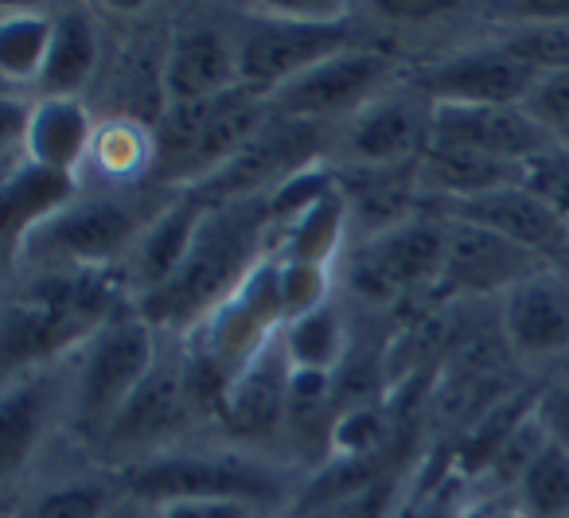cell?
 Returning <instances> with one entry per match:
<instances>
[{
    "label": "cell",
    "mask_w": 569,
    "mask_h": 518,
    "mask_svg": "<svg viewBox=\"0 0 569 518\" xmlns=\"http://www.w3.org/2000/svg\"><path fill=\"white\" fill-rule=\"evenodd\" d=\"M98 67V28L82 9H67L56 17V40L43 67V98H74L90 82Z\"/></svg>",
    "instance_id": "obj_24"
},
{
    "label": "cell",
    "mask_w": 569,
    "mask_h": 518,
    "mask_svg": "<svg viewBox=\"0 0 569 518\" xmlns=\"http://www.w3.org/2000/svg\"><path fill=\"white\" fill-rule=\"evenodd\" d=\"M289 375L293 362L284 355L281 336L258 351L234 378L219 401V421L238 440H269L284 429V409H289Z\"/></svg>",
    "instance_id": "obj_15"
},
{
    "label": "cell",
    "mask_w": 569,
    "mask_h": 518,
    "mask_svg": "<svg viewBox=\"0 0 569 518\" xmlns=\"http://www.w3.org/2000/svg\"><path fill=\"white\" fill-rule=\"evenodd\" d=\"M157 328L141 316V308H118L94 336L87 339L79 386H74V425L90 440H102L113 417L121 414L133 390L157 362Z\"/></svg>",
    "instance_id": "obj_3"
},
{
    "label": "cell",
    "mask_w": 569,
    "mask_h": 518,
    "mask_svg": "<svg viewBox=\"0 0 569 518\" xmlns=\"http://www.w3.org/2000/svg\"><path fill=\"white\" fill-rule=\"evenodd\" d=\"M168 40H157L152 32H133L121 48L118 74H113V102H118L121 121H137L144 129H157V121L168 110L164 90V63H168Z\"/></svg>",
    "instance_id": "obj_20"
},
{
    "label": "cell",
    "mask_w": 569,
    "mask_h": 518,
    "mask_svg": "<svg viewBox=\"0 0 569 518\" xmlns=\"http://www.w3.org/2000/svg\"><path fill=\"white\" fill-rule=\"evenodd\" d=\"M284 355L297 370H320L332 375L343 359H348V336H343V320L332 305L317 308L309 316H297L281 328Z\"/></svg>",
    "instance_id": "obj_28"
},
{
    "label": "cell",
    "mask_w": 569,
    "mask_h": 518,
    "mask_svg": "<svg viewBox=\"0 0 569 518\" xmlns=\"http://www.w3.org/2000/svg\"><path fill=\"white\" fill-rule=\"evenodd\" d=\"M519 502L527 518H569V452L561 445H546L538 460L519 479Z\"/></svg>",
    "instance_id": "obj_30"
},
{
    "label": "cell",
    "mask_w": 569,
    "mask_h": 518,
    "mask_svg": "<svg viewBox=\"0 0 569 518\" xmlns=\"http://www.w3.org/2000/svg\"><path fill=\"white\" fill-rule=\"evenodd\" d=\"M277 292H281L284 323L309 316L328 305V266H305V261L277 258Z\"/></svg>",
    "instance_id": "obj_34"
},
{
    "label": "cell",
    "mask_w": 569,
    "mask_h": 518,
    "mask_svg": "<svg viewBox=\"0 0 569 518\" xmlns=\"http://www.w3.org/2000/svg\"><path fill=\"white\" fill-rule=\"evenodd\" d=\"M94 133V121L79 98H40L32 110V126H28L24 160L74 176V168L90 157Z\"/></svg>",
    "instance_id": "obj_23"
},
{
    "label": "cell",
    "mask_w": 569,
    "mask_h": 518,
    "mask_svg": "<svg viewBox=\"0 0 569 518\" xmlns=\"http://www.w3.org/2000/svg\"><path fill=\"white\" fill-rule=\"evenodd\" d=\"M320 126L317 121H289V118H269V126L222 168L214 180L191 188L207 207H227L246 203V199H266V188H281L289 176L312 168V152H317Z\"/></svg>",
    "instance_id": "obj_6"
},
{
    "label": "cell",
    "mask_w": 569,
    "mask_h": 518,
    "mask_svg": "<svg viewBox=\"0 0 569 518\" xmlns=\"http://www.w3.org/2000/svg\"><path fill=\"white\" fill-rule=\"evenodd\" d=\"M348 48H356L351 43V17L340 4L305 12H293L284 4V9H277V17H250L238 32L242 87L269 98L284 82L301 79L305 71Z\"/></svg>",
    "instance_id": "obj_2"
},
{
    "label": "cell",
    "mask_w": 569,
    "mask_h": 518,
    "mask_svg": "<svg viewBox=\"0 0 569 518\" xmlns=\"http://www.w3.org/2000/svg\"><path fill=\"white\" fill-rule=\"evenodd\" d=\"M433 137V102L421 106L413 94H379L351 118L343 152L351 168L418 165Z\"/></svg>",
    "instance_id": "obj_12"
},
{
    "label": "cell",
    "mask_w": 569,
    "mask_h": 518,
    "mask_svg": "<svg viewBox=\"0 0 569 518\" xmlns=\"http://www.w3.org/2000/svg\"><path fill=\"white\" fill-rule=\"evenodd\" d=\"M390 63L382 51L371 48H348L340 56L325 59L301 79L284 82L281 90L269 94L273 118L289 121H325L332 113H359L367 102L379 98V87L387 79Z\"/></svg>",
    "instance_id": "obj_8"
},
{
    "label": "cell",
    "mask_w": 569,
    "mask_h": 518,
    "mask_svg": "<svg viewBox=\"0 0 569 518\" xmlns=\"http://www.w3.org/2000/svg\"><path fill=\"white\" fill-rule=\"evenodd\" d=\"M277 491H281V484L261 464L219 452L149 456L133 471V495L160 502V507L176 499H230L246 502V507H261V502H273Z\"/></svg>",
    "instance_id": "obj_5"
},
{
    "label": "cell",
    "mask_w": 569,
    "mask_h": 518,
    "mask_svg": "<svg viewBox=\"0 0 569 518\" xmlns=\"http://www.w3.org/2000/svg\"><path fill=\"white\" fill-rule=\"evenodd\" d=\"M546 445H550V429H546V421L538 417V406H535L503 440H499V448L491 452L483 471H488L491 479H503V487H519V479L527 476V468L538 460V452H542Z\"/></svg>",
    "instance_id": "obj_33"
},
{
    "label": "cell",
    "mask_w": 569,
    "mask_h": 518,
    "mask_svg": "<svg viewBox=\"0 0 569 518\" xmlns=\"http://www.w3.org/2000/svg\"><path fill=\"white\" fill-rule=\"evenodd\" d=\"M418 180L429 183L445 203H460V199H476L507 188V183H519L522 168L488 157V152L465 149V145L429 141L418 160Z\"/></svg>",
    "instance_id": "obj_21"
},
{
    "label": "cell",
    "mask_w": 569,
    "mask_h": 518,
    "mask_svg": "<svg viewBox=\"0 0 569 518\" xmlns=\"http://www.w3.org/2000/svg\"><path fill=\"white\" fill-rule=\"evenodd\" d=\"M429 141L465 145V149L488 152L507 165H527L542 157L550 145V129L530 118L527 106H452L433 102V137Z\"/></svg>",
    "instance_id": "obj_13"
},
{
    "label": "cell",
    "mask_w": 569,
    "mask_h": 518,
    "mask_svg": "<svg viewBox=\"0 0 569 518\" xmlns=\"http://www.w3.org/2000/svg\"><path fill=\"white\" fill-rule=\"evenodd\" d=\"M538 253L507 242L472 222H460L445 215V261L437 289L445 300L449 297H503L519 281H527L535 269Z\"/></svg>",
    "instance_id": "obj_9"
},
{
    "label": "cell",
    "mask_w": 569,
    "mask_h": 518,
    "mask_svg": "<svg viewBox=\"0 0 569 518\" xmlns=\"http://www.w3.org/2000/svg\"><path fill=\"white\" fill-rule=\"evenodd\" d=\"M527 113L538 118L546 129L569 126V71L566 74H542L535 94L527 98Z\"/></svg>",
    "instance_id": "obj_37"
},
{
    "label": "cell",
    "mask_w": 569,
    "mask_h": 518,
    "mask_svg": "<svg viewBox=\"0 0 569 518\" xmlns=\"http://www.w3.org/2000/svg\"><path fill=\"white\" fill-rule=\"evenodd\" d=\"M445 215L491 230V235L507 238V242L522 246V250H530V253H550L569 242L566 215H561L558 207L546 203L538 191H530L522 180L488 191V196L449 203Z\"/></svg>",
    "instance_id": "obj_16"
},
{
    "label": "cell",
    "mask_w": 569,
    "mask_h": 518,
    "mask_svg": "<svg viewBox=\"0 0 569 518\" xmlns=\"http://www.w3.org/2000/svg\"><path fill=\"white\" fill-rule=\"evenodd\" d=\"M445 261V219H406L382 235L359 238L348 253V285L367 305H395L437 289Z\"/></svg>",
    "instance_id": "obj_4"
},
{
    "label": "cell",
    "mask_w": 569,
    "mask_h": 518,
    "mask_svg": "<svg viewBox=\"0 0 569 518\" xmlns=\"http://www.w3.org/2000/svg\"><path fill=\"white\" fill-rule=\"evenodd\" d=\"M12 518H32V515H12Z\"/></svg>",
    "instance_id": "obj_42"
},
{
    "label": "cell",
    "mask_w": 569,
    "mask_h": 518,
    "mask_svg": "<svg viewBox=\"0 0 569 518\" xmlns=\"http://www.w3.org/2000/svg\"><path fill=\"white\" fill-rule=\"evenodd\" d=\"M340 196L348 203V219L359 238L382 235L398 222L413 219L410 199L418 188V165L398 168H348V176H336Z\"/></svg>",
    "instance_id": "obj_18"
},
{
    "label": "cell",
    "mask_w": 569,
    "mask_h": 518,
    "mask_svg": "<svg viewBox=\"0 0 569 518\" xmlns=\"http://www.w3.org/2000/svg\"><path fill=\"white\" fill-rule=\"evenodd\" d=\"M242 87L238 71V36L214 24H191L168 40L164 90L172 102H203Z\"/></svg>",
    "instance_id": "obj_17"
},
{
    "label": "cell",
    "mask_w": 569,
    "mask_h": 518,
    "mask_svg": "<svg viewBox=\"0 0 569 518\" xmlns=\"http://www.w3.org/2000/svg\"><path fill=\"white\" fill-rule=\"evenodd\" d=\"M51 40H56V17L43 12H9L0 24V71L12 87L20 82H36L40 87L43 67L51 56Z\"/></svg>",
    "instance_id": "obj_27"
},
{
    "label": "cell",
    "mask_w": 569,
    "mask_h": 518,
    "mask_svg": "<svg viewBox=\"0 0 569 518\" xmlns=\"http://www.w3.org/2000/svg\"><path fill=\"white\" fill-rule=\"evenodd\" d=\"M48 406L51 394L43 378H36L32 370L9 378V390L0 401V471H4V479L17 476L20 464L36 448L43 425H48Z\"/></svg>",
    "instance_id": "obj_25"
},
{
    "label": "cell",
    "mask_w": 569,
    "mask_h": 518,
    "mask_svg": "<svg viewBox=\"0 0 569 518\" xmlns=\"http://www.w3.org/2000/svg\"><path fill=\"white\" fill-rule=\"evenodd\" d=\"M566 378H569V370H566Z\"/></svg>",
    "instance_id": "obj_43"
},
{
    "label": "cell",
    "mask_w": 569,
    "mask_h": 518,
    "mask_svg": "<svg viewBox=\"0 0 569 518\" xmlns=\"http://www.w3.org/2000/svg\"><path fill=\"white\" fill-rule=\"evenodd\" d=\"M133 235H141V222L118 199H87V203H71L59 219L40 227L28 238V250L51 261L56 269H102L113 261Z\"/></svg>",
    "instance_id": "obj_11"
},
{
    "label": "cell",
    "mask_w": 569,
    "mask_h": 518,
    "mask_svg": "<svg viewBox=\"0 0 569 518\" xmlns=\"http://www.w3.org/2000/svg\"><path fill=\"white\" fill-rule=\"evenodd\" d=\"M348 203L340 196V183L328 191L325 199L309 207L305 215H297L293 222H284V242H281V261H305V266H328L340 250L343 235H348Z\"/></svg>",
    "instance_id": "obj_26"
},
{
    "label": "cell",
    "mask_w": 569,
    "mask_h": 518,
    "mask_svg": "<svg viewBox=\"0 0 569 518\" xmlns=\"http://www.w3.org/2000/svg\"><path fill=\"white\" fill-rule=\"evenodd\" d=\"M110 510V495L102 484H67L51 487L48 495L36 499V507L28 510L32 518H106Z\"/></svg>",
    "instance_id": "obj_35"
},
{
    "label": "cell",
    "mask_w": 569,
    "mask_h": 518,
    "mask_svg": "<svg viewBox=\"0 0 569 518\" xmlns=\"http://www.w3.org/2000/svg\"><path fill=\"white\" fill-rule=\"evenodd\" d=\"M90 165L98 168V176L110 183H129L133 176L149 172L157 165V145H152V129L137 126V121H110L106 129L94 133L90 145Z\"/></svg>",
    "instance_id": "obj_29"
},
{
    "label": "cell",
    "mask_w": 569,
    "mask_h": 518,
    "mask_svg": "<svg viewBox=\"0 0 569 518\" xmlns=\"http://www.w3.org/2000/svg\"><path fill=\"white\" fill-rule=\"evenodd\" d=\"M375 12H382L387 20H398V24H406V20L445 17L449 4H398V0H382V4H375Z\"/></svg>",
    "instance_id": "obj_40"
},
{
    "label": "cell",
    "mask_w": 569,
    "mask_h": 518,
    "mask_svg": "<svg viewBox=\"0 0 569 518\" xmlns=\"http://www.w3.org/2000/svg\"><path fill=\"white\" fill-rule=\"evenodd\" d=\"M499 328L515 359H569V277L530 273L503 292Z\"/></svg>",
    "instance_id": "obj_14"
},
{
    "label": "cell",
    "mask_w": 569,
    "mask_h": 518,
    "mask_svg": "<svg viewBox=\"0 0 569 518\" xmlns=\"http://www.w3.org/2000/svg\"><path fill=\"white\" fill-rule=\"evenodd\" d=\"M390 437H395V421L382 406H351L336 414L332 425V452L340 460H367V456L387 452Z\"/></svg>",
    "instance_id": "obj_32"
},
{
    "label": "cell",
    "mask_w": 569,
    "mask_h": 518,
    "mask_svg": "<svg viewBox=\"0 0 569 518\" xmlns=\"http://www.w3.org/2000/svg\"><path fill=\"white\" fill-rule=\"evenodd\" d=\"M207 211H211V207H207L203 199L183 191L172 207H164V211L141 230V238H137L133 273H137V285L144 289V297H149L152 289H160V285L183 266L199 227H203Z\"/></svg>",
    "instance_id": "obj_22"
},
{
    "label": "cell",
    "mask_w": 569,
    "mask_h": 518,
    "mask_svg": "<svg viewBox=\"0 0 569 518\" xmlns=\"http://www.w3.org/2000/svg\"><path fill=\"white\" fill-rule=\"evenodd\" d=\"M499 43L538 74L569 71V17L542 20V24H515L499 36Z\"/></svg>",
    "instance_id": "obj_31"
},
{
    "label": "cell",
    "mask_w": 569,
    "mask_h": 518,
    "mask_svg": "<svg viewBox=\"0 0 569 518\" xmlns=\"http://www.w3.org/2000/svg\"><path fill=\"white\" fill-rule=\"evenodd\" d=\"M542 74L530 71L503 43H476L429 67L421 90L429 102L452 106H527Z\"/></svg>",
    "instance_id": "obj_10"
},
{
    "label": "cell",
    "mask_w": 569,
    "mask_h": 518,
    "mask_svg": "<svg viewBox=\"0 0 569 518\" xmlns=\"http://www.w3.org/2000/svg\"><path fill=\"white\" fill-rule=\"evenodd\" d=\"M483 518H527L522 510H491V515H483Z\"/></svg>",
    "instance_id": "obj_41"
},
{
    "label": "cell",
    "mask_w": 569,
    "mask_h": 518,
    "mask_svg": "<svg viewBox=\"0 0 569 518\" xmlns=\"http://www.w3.org/2000/svg\"><path fill=\"white\" fill-rule=\"evenodd\" d=\"M522 183H527L530 191H538L550 207H558L569 222V157L566 152L546 149L542 157L527 160V165H522Z\"/></svg>",
    "instance_id": "obj_36"
},
{
    "label": "cell",
    "mask_w": 569,
    "mask_h": 518,
    "mask_svg": "<svg viewBox=\"0 0 569 518\" xmlns=\"http://www.w3.org/2000/svg\"><path fill=\"white\" fill-rule=\"evenodd\" d=\"M538 417L550 429V440L569 452V378L538 394Z\"/></svg>",
    "instance_id": "obj_38"
},
{
    "label": "cell",
    "mask_w": 569,
    "mask_h": 518,
    "mask_svg": "<svg viewBox=\"0 0 569 518\" xmlns=\"http://www.w3.org/2000/svg\"><path fill=\"white\" fill-rule=\"evenodd\" d=\"M160 518H250V507L230 499H176L160 507Z\"/></svg>",
    "instance_id": "obj_39"
},
{
    "label": "cell",
    "mask_w": 569,
    "mask_h": 518,
    "mask_svg": "<svg viewBox=\"0 0 569 518\" xmlns=\"http://www.w3.org/2000/svg\"><path fill=\"white\" fill-rule=\"evenodd\" d=\"M74 203V176L43 168L36 160H20L4 172V238L20 246L40 227L67 211Z\"/></svg>",
    "instance_id": "obj_19"
},
{
    "label": "cell",
    "mask_w": 569,
    "mask_h": 518,
    "mask_svg": "<svg viewBox=\"0 0 569 518\" xmlns=\"http://www.w3.org/2000/svg\"><path fill=\"white\" fill-rule=\"evenodd\" d=\"M266 227V199L211 207L183 266L141 300V316L152 328H180L199 316H211L222 300L242 289V281L253 273L250 266H261L253 261V250H258Z\"/></svg>",
    "instance_id": "obj_1"
},
{
    "label": "cell",
    "mask_w": 569,
    "mask_h": 518,
    "mask_svg": "<svg viewBox=\"0 0 569 518\" xmlns=\"http://www.w3.org/2000/svg\"><path fill=\"white\" fill-rule=\"evenodd\" d=\"M191 406H196V401H191L188 347L160 351L152 370L144 375V382L137 386L133 398L121 406V414L113 417V425L106 429V437L98 440V448L110 452L113 460L149 456L152 448H160L180 429V417L188 414Z\"/></svg>",
    "instance_id": "obj_7"
}]
</instances>
